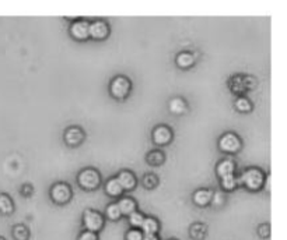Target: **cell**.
I'll return each mask as SVG.
<instances>
[{
  "mask_svg": "<svg viewBox=\"0 0 287 240\" xmlns=\"http://www.w3.org/2000/svg\"><path fill=\"white\" fill-rule=\"evenodd\" d=\"M109 35V27L105 21L96 20L90 23L89 37L93 39H105Z\"/></svg>",
  "mask_w": 287,
  "mask_h": 240,
  "instance_id": "ba28073f",
  "label": "cell"
},
{
  "mask_svg": "<svg viewBox=\"0 0 287 240\" xmlns=\"http://www.w3.org/2000/svg\"><path fill=\"white\" fill-rule=\"evenodd\" d=\"M224 200H226V198H224L223 193H220V191H217V193H211L210 202L214 205V207H220V205H223Z\"/></svg>",
  "mask_w": 287,
  "mask_h": 240,
  "instance_id": "f1b7e54d",
  "label": "cell"
},
{
  "mask_svg": "<svg viewBox=\"0 0 287 240\" xmlns=\"http://www.w3.org/2000/svg\"><path fill=\"white\" fill-rule=\"evenodd\" d=\"M210 200H211L210 190L200 189L196 190V191L193 193V202H195L196 205H199V207H206V205H209V204H210Z\"/></svg>",
  "mask_w": 287,
  "mask_h": 240,
  "instance_id": "5bb4252c",
  "label": "cell"
},
{
  "mask_svg": "<svg viewBox=\"0 0 287 240\" xmlns=\"http://www.w3.org/2000/svg\"><path fill=\"white\" fill-rule=\"evenodd\" d=\"M269 233H270L269 225H261V226H259V236H261V237H268Z\"/></svg>",
  "mask_w": 287,
  "mask_h": 240,
  "instance_id": "1f68e13d",
  "label": "cell"
},
{
  "mask_svg": "<svg viewBox=\"0 0 287 240\" xmlns=\"http://www.w3.org/2000/svg\"><path fill=\"white\" fill-rule=\"evenodd\" d=\"M265 183V175L258 168H249L241 173L238 184H243L248 190H259Z\"/></svg>",
  "mask_w": 287,
  "mask_h": 240,
  "instance_id": "6da1fadb",
  "label": "cell"
},
{
  "mask_svg": "<svg viewBox=\"0 0 287 240\" xmlns=\"http://www.w3.org/2000/svg\"><path fill=\"white\" fill-rule=\"evenodd\" d=\"M79 240H98V234L90 232V230H84L79 236Z\"/></svg>",
  "mask_w": 287,
  "mask_h": 240,
  "instance_id": "4dcf8cb0",
  "label": "cell"
},
{
  "mask_svg": "<svg viewBox=\"0 0 287 240\" xmlns=\"http://www.w3.org/2000/svg\"><path fill=\"white\" fill-rule=\"evenodd\" d=\"M105 193L111 197H119L123 193V189L121 187L119 182L116 180V177H111L105 183Z\"/></svg>",
  "mask_w": 287,
  "mask_h": 240,
  "instance_id": "e0dca14e",
  "label": "cell"
},
{
  "mask_svg": "<svg viewBox=\"0 0 287 240\" xmlns=\"http://www.w3.org/2000/svg\"><path fill=\"white\" fill-rule=\"evenodd\" d=\"M0 240H5V237H2V236H0Z\"/></svg>",
  "mask_w": 287,
  "mask_h": 240,
  "instance_id": "e575fe53",
  "label": "cell"
},
{
  "mask_svg": "<svg viewBox=\"0 0 287 240\" xmlns=\"http://www.w3.org/2000/svg\"><path fill=\"white\" fill-rule=\"evenodd\" d=\"M175 62L178 64L181 69H189L192 64L195 63V56L192 55L191 52H181L178 53V56L175 59Z\"/></svg>",
  "mask_w": 287,
  "mask_h": 240,
  "instance_id": "ac0fdd59",
  "label": "cell"
},
{
  "mask_svg": "<svg viewBox=\"0 0 287 240\" xmlns=\"http://www.w3.org/2000/svg\"><path fill=\"white\" fill-rule=\"evenodd\" d=\"M116 180L119 182L121 187L123 190H132L136 187L137 179L130 171H122L119 172V175L116 176Z\"/></svg>",
  "mask_w": 287,
  "mask_h": 240,
  "instance_id": "7c38bea8",
  "label": "cell"
},
{
  "mask_svg": "<svg viewBox=\"0 0 287 240\" xmlns=\"http://www.w3.org/2000/svg\"><path fill=\"white\" fill-rule=\"evenodd\" d=\"M84 140V132L80 127L73 126L69 127L64 133V141L70 147H77L79 144H82Z\"/></svg>",
  "mask_w": 287,
  "mask_h": 240,
  "instance_id": "8fae6325",
  "label": "cell"
},
{
  "mask_svg": "<svg viewBox=\"0 0 287 240\" xmlns=\"http://www.w3.org/2000/svg\"><path fill=\"white\" fill-rule=\"evenodd\" d=\"M238 186V177L236 175H227L222 177V187L224 190H234Z\"/></svg>",
  "mask_w": 287,
  "mask_h": 240,
  "instance_id": "cb8c5ba5",
  "label": "cell"
},
{
  "mask_svg": "<svg viewBox=\"0 0 287 240\" xmlns=\"http://www.w3.org/2000/svg\"><path fill=\"white\" fill-rule=\"evenodd\" d=\"M89 27L90 23L87 20H76V21L71 23L70 35L75 39H79V41H83V39L90 38Z\"/></svg>",
  "mask_w": 287,
  "mask_h": 240,
  "instance_id": "9c48e42d",
  "label": "cell"
},
{
  "mask_svg": "<svg viewBox=\"0 0 287 240\" xmlns=\"http://www.w3.org/2000/svg\"><path fill=\"white\" fill-rule=\"evenodd\" d=\"M170 110L174 114H182L186 110V103L182 98H174L170 102Z\"/></svg>",
  "mask_w": 287,
  "mask_h": 240,
  "instance_id": "ffe728a7",
  "label": "cell"
},
{
  "mask_svg": "<svg viewBox=\"0 0 287 240\" xmlns=\"http://www.w3.org/2000/svg\"><path fill=\"white\" fill-rule=\"evenodd\" d=\"M105 214H107V218L111 219V221H118V219L122 216L121 209H119V207H118L116 202H112V204L107 205Z\"/></svg>",
  "mask_w": 287,
  "mask_h": 240,
  "instance_id": "603a6c76",
  "label": "cell"
},
{
  "mask_svg": "<svg viewBox=\"0 0 287 240\" xmlns=\"http://www.w3.org/2000/svg\"><path fill=\"white\" fill-rule=\"evenodd\" d=\"M83 225L86 230L97 233L104 226V218L100 212H97L94 209H86L83 214Z\"/></svg>",
  "mask_w": 287,
  "mask_h": 240,
  "instance_id": "277c9868",
  "label": "cell"
},
{
  "mask_svg": "<svg viewBox=\"0 0 287 240\" xmlns=\"http://www.w3.org/2000/svg\"><path fill=\"white\" fill-rule=\"evenodd\" d=\"M51 197L56 204H66L70 201L71 198V189L70 186L64 182L55 183L51 187Z\"/></svg>",
  "mask_w": 287,
  "mask_h": 240,
  "instance_id": "8992f818",
  "label": "cell"
},
{
  "mask_svg": "<svg viewBox=\"0 0 287 240\" xmlns=\"http://www.w3.org/2000/svg\"><path fill=\"white\" fill-rule=\"evenodd\" d=\"M13 236L16 240H28L30 232L24 225H16L13 227Z\"/></svg>",
  "mask_w": 287,
  "mask_h": 240,
  "instance_id": "d4e9b609",
  "label": "cell"
},
{
  "mask_svg": "<svg viewBox=\"0 0 287 240\" xmlns=\"http://www.w3.org/2000/svg\"><path fill=\"white\" fill-rule=\"evenodd\" d=\"M206 232H207V229H206L203 223H193L191 226L192 239L202 240L206 236Z\"/></svg>",
  "mask_w": 287,
  "mask_h": 240,
  "instance_id": "44dd1931",
  "label": "cell"
},
{
  "mask_svg": "<svg viewBox=\"0 0 287 240\" xmlns=\"http://www.w3.org/2000/svg\"><path fill=\"white\" fill-rule=\"evenodd\" d=\"M126 240H141L143 239V233L140 229H130L126 232Z\"/></svg>",
  "mask_w": 287,
  "mask_h": 240,
  "instance_id": "f546056e",
  "label": "cell"
},
{
  "mask_svg": "<svg viewBox=\"0 0 287 240\" xmlns=\"http://www.w3.org/2000/svg\"><path fill=\"white\" fill-rule=\"evenodd\" d=\"M219 148L226 154H236L241 148V140L234 133H226L219 139Z\"/></svg>",
  "mask_w": 287,
  "mask_h": 240,
  "instance_id": "5b68a950",
  "label": "cell"
},
{
  "mask_svg": "<svg viewBox=\"0 0 287 240\" xmlns=\"http://www.w3.org/2000/svg\"><path fill=\"white\" fill-rule=\"evenodd\" d=\"M164 159H166L164 154L159 151V150H154V151L149 152V155H147V162L150 165H154V166H159V165L163 164Z\"/></svg>",
  "mask_w": 287,
  "mask_h": 240,
  "instance_id": "7402d4cb",
  "label": "cell"
},
{
  "mask_svg": "<svg viewBox=\"0 0 287 240\" xmlns=\"http://www.w3.org/2000/svg\"><path fill=\"white\" fill-rule=\"evenodd\" d=\"M130 89H132V84H130V81H129L126 77L123 76L115 77L114 80L111 81V84H109V92L116 99L126 98L129 92H130Z\"/></svg>",
  "mask_w": 287,
  "mask_h": 240,
  "instance_id": "3957f363",
  "label": "cell"
},
{
  "mask_svg": "<svg viewBox=\"0 0 287 240\" xmlns=\"http://www.w3.org/2000/svg\"><path fill=\"white\" fill-rule=\"evenodd\" d=\"M236 172V164L231 159H223L217 165V175L220 177L227 176V175H234Z\"/></svg>",
  "mask_w": 287,
  "mask_h": 240,
  "instance_id": "9a60e30c",
  "label": "cell"
},
{
  "mask_svg": "<svg viewBox=\"0 0 287 240\" xmlns=\"http://www.w3.org/2000/svg\"><path fill=\"white\" fill-rule=\"evenodd\" d=\"M143 219H145V215L137 212V211H134V212L129 215V223L133 226V229H140Z\"/></svg>",
  "mask_w": 287,
  "mask_h": 240,
  "instance_id": "4316f807",
  "label": "cell"
},
{
  "mask_svg": "<svg viewBox=\"0 0 287 240\" xmlns=\"http://www.w3.org/2000/svg\"><path fill=\"white\" fill-rule=\"evenodd\" d=\"M255 81L251 77L245 76H234L230 80V88L233 89L237 94H243L245 91H248L254 87Z\"/></svg>",
  "mask_w": 287,
  "mask_h": 240,
  "instance_id": "52a82bcc",
  "label": "cell"
},
{
  "mask_svg": "<svg viewBox=\"0 0 287 240\" xmlns=\"http://www.w3.org/2000/svg\"><path fill=\"white\" fill-rule=\"evenodd\" d=\"M23 189H24V191H23V193H24L26 196H27V194H28V193L31 194V186H24Z\"/></svg>",
  "mask_w": 287,
  "mask_h": 240,
  "instance_id": "836d02e7",
  "label": "cell"
},
{
  "mask_svg": "<svg viewBox=\"0 0 287 240\" xmlns=\"http://www.w3.org/2000/svg\"><path fill=\"white\" fill-rule=\"evenodd\" d=\"M236 107L240 112H249L252 109V103L249 101L248 98H245L243 95H240L236 101Z\"/></svg>",
  "mask_w": 287,
  "mask_h": 240,
  "instance_id": "484cf974",
  "label": "cell"
},
{
  "mask_svg": "<svg viewBox=\"0 0 287 240\" xmlns=\"http://www.w3.org/2000/svg\"><path fill=\"white\" fill-rule=\"evenodd\" d=\"M160 225L159 221L153 216H145L143 223H141L140 230L143 234H156L159 232Z\"/></svg>",
  "mask_w": 287,
  "mask_h": 240,
  "instance_id": "4fadbf2b",
  "label": "cell"
},
{
  "mask_svg": "<svg viewBox=\"0 0 287 240\" xmlns=\"http://www.w3.org/2000/svg\"><path fill=\"white\" fill-rule=\"evenodd\" d=\"M118 204V207L121 209V214L122 215H130L132 212L136 211V201H134L133 198H130V197H122L119 202H116Z\"/></svg>",
  "mask_w": 287,
  "mask_h": 240,
  "instance_id": "2e32d148",
  "label": "cell"
},
{
  "mask_svg": "<svg viewBox=\"0 0 287 240\" xmlns=\"http://www.w3.org/2000/svg\"><path fill=\"white\" fill-rule=\"evenodd\" d=\"M157 183H159V179L153 173H147L143 177V184H145V187H147V189H153Z\"/></svg>",
  "mask_w": 287,
  "mask_h": 240,
  "instance_id": "83f0119b",
  "label": "cell"
},
{
  "mask_svg": "<svg viewBox=\"0 0 287 240\" xmlns=\"http://www.w3.org/2000/svg\"><path fill=\"white\" fill-rule=\"evenodd\" d=\"M141 240H159V237H157V234H143Z\"/></svg>",
  "mask_w": 287,
  "mask_h": 240,
  "instance_id": "d6a6232c",
  "label": "cell"
},
{
  "mask_svg": "<svg viewBox=\"0 0 287 240\" xmlns=\"http://www.w3.org/2000/svg\"><path fill=\"white\" fill-rule=\"evenodd\" d=\"M77 182L80 184V187H83V189L94 190L101 183V176H100V173L96 169L86 168V169H83V171L79 173Z\"/></svg>",
  "mask_w": 287,
  "mask_h": 240,
  "instance_id": "7a4b0ae2",
  "label": "cell"
},
{
  "mask_svg": "<svg viewBox=\"0 0 287 240\" xmlns=\"http://www.w3.org/2000/svg\"><path fill=\"white\" fill-rule=\"evenodd\" d=\"M14 211V204L12 198L7 194H0V212L2 214H12Z\"/></svg>",
  "mask_w": 287,
  "mask_h": 240,
  "instance_id": "d6986e66",
  "label": "cell"
},
{
  "mask_svg": "<svg viewBox=\"0 0 287 240\" xmlns=\"http://www.w3.org/2000/svg\"><path fill=\"white\" fill-rule=\"evenodd\" d=\"M152 136H153L154 143L159 144V146H167L172 140L171 129L168 126H164V125L156 127L153 130V133H152Z\"/></svg>",
  "mask_w": 287,
  "mask_h": 240,
  "instance_id": "30bf717a",
  "label": "cell"
}]
</instances>
